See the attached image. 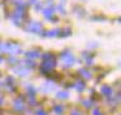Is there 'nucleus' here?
Returning <instances> with one entry per match:
<instances>
[{"instance_id":"obj_10","label":"nucleus","mask_w":121,"mask_h":115,"mask_svg":"<svg viewBox=\"0 0 121 115\" xmlns=\"http://www.w3.org/2000/svg\"><path fill=\"white\" fill-rule=\"evenodd\" d=\"M73 87L76 88L77 91H82L85 88V84L82 82H77V83H75V84H73Z\"/></svg>"},{"instance_id":"obj_14","label":"nucleus","mask_w":121,"mask_h":115,"mask_svg":"<svg viewBox=\"0 0 121 115\" xmlns=\"http://www.w3.org/2000/svg\"><path fill=\"white\" fill-rule=\"evenodd\" d=\"M57 97H58V98H67L68 93H67V92H59V93L57 94Z\"/></svg>"},{"instance_id":"obj_5","label":"nucleus","mask_w":121,"mask_h":115,"mask_svg":"<svg viewBox=\"0 0 121 115\" xmlns=\"http://www.w3.org/2000/svg\"><path fill=\"white\" fill-rule=\"evenodd\" d=\"M25 17V10H23V8H19V9H17L16 12H14L13 14V19L16 22H18V19H19V22H21V19Z\"/></svg>"},{"instance_id":"obj_3","label":"nucleus","mask_w":121,"mask_h":115,"mask_svg":"<svg viewBox=\"0 0 121 115\" xmlns=\"http://www.w3.org/2000/svg\"><path fill=\"white\" fill-rule=\"evenodd\" d=\"M60 58H62V62L66 67L72 66L73 62H75V57L71 54V52H63V53L60 54Z\"/></svg>"},{"instance_id":"obj_16","label":"nucleus","mask_w":121,"mask_h":115,"mask_svg":"<svg viewBox=\"0 0 121 115\" xmlns=\"http://www.w3.org/2000/svg\"><path fill=\"white\" fill-rule=\"evenodd\" d=\"M56 111H57V113H62L63 107H62V106H56Z\"/></svg>"},{"instance_id":"obj_7","label":"nucleus","mask_w":121,"mask_h":115,"mask_svg":"<svg viewBox=\"0 0 121 115\" xmlns=\"http://www.w3.org/2000/svg\"><path fill=\"white\" fill-rule=\"evenodd\" d=\"M16 73L18 74V75H21V76H25V75H27V74H28V69L18 67V69H16Z\"/></svg>"},{"instance_id":"obj_13","label":"nucleus","mask_w":121,"mask_h":115,"mask_svg":"<svg viewBox=\"0 0 121 115\" xmlns=\"http://www.w3.org/2000/svg\"><path fill=\"white\" fill-rule=\"evenodd\" d=\"M27 57L28 58H36V57H40V53H35V52H28L27 53Z\"/></svg>"},{"instance_id":"obj_17","label":"nucleus","mask_w":121,"mask_h":115,"mask_svg":"<svg viewBox=\"0 0 121 115\" xmlns=\"http://www.w3.org/2000/svg\"><path fill=\"white\" fill-rule=\"evenodd\" d=\"M37 115H47V114H45V111H43V110H39V111H37Z\"/></svg>"},{"instance_id":"obj_4","label":"nucleus","mask_w":121,"mask_h":115,"mask_svg":"<svg viewBox=\"0 0 121 115\" xmlns=\"http://www.w3.org/2000/svg\"><path fill=\"white\" fill-rule=\"evenodd\" d=\"M41 30H43V26H41V23H39V22L32 21L27 25V31H30V32L37 34V32H41Z\"/></svg>"},{"instance_id":"obj_15","label":"nucleus","mask_w":121,"mask_h":115,"mask_svg":"<svg viewBox=\"0 0 121 115\" xmlns=\"http://www.w3.org/2000/svg\"><path fill=\"white\" fill-rule=\"evenodd\" d=\"M84 106H85V107H90V106H91L90 100H85V101H84Z\"/></svg>"},{"instance_id":"obj_20","label":"nucleus","mask_w":121,"mask_h":115,"mask_svg":"<svg viewBox=\"0 0 121 115\" xmlns=\"http://www.w3.org/2000/svg\"><path fill=\"white\" fill-rule=\"evenodd\" d=\"M1 102H3V98H1V97H0V105H1Z\"/></svg>"},{"instance_id":"obj_8","label":"nucleus","mask_w":121,"mask_h":115,"mask_svg":"<svg viewBox=\"0 0 121 115\" xmlns=\"http://www.w3.org/2000/svg\"><path fill=\"white\" fill-rule=\"evenodd\" d=\"M100 91H102V93L104 94V96H111V93H112V89L108 87V85H103Z\"/></svg>"},{"instance_id":"obj_1","label":"nucleus","mask_w":121,"mask_h":115,"mask_svg":"<svg viewBox=\"0 0 121 115\" xmlns=\"http://www.w3.org/2000/svg\"><path fill=\"white\" fill-rule=\"evenodd\" d=\"M54 67H56V61H54L53 56H50V54H45L44 61H43V64H41V71L45 73V74H48V73H50Z\"/></svg>"},{"instance_id":"obj_11","label":"nucleus","mask_w":121,"mask_h":115,"mask_svg":"<svg viewBox=\"0 0 121 115\" xmlns=\"http://www.w3.org/2000/svg\"><path fill=\"white\" fill-rule=\"evenodd\" d=\"M80 75H82L85 79H90L91 78V74L89 73L88 70H80Z\"/></svg>"},{"instance_id":"obj_9","label":"nucleus","mask_w":121,"mask_h":115,"mask_svg":"<svg viewBox=\"0 0 121 115\" xmlns=\"http://www.w3.org/2000/svg\"><path fill=\"white\" fill-rule=\"evenodd\" d=\"M59 35V30H52L49 32H45V36H49V38H53V36Z\"/></svg>"},{"instance_id":"obj_6","label":"nucleus","mask_w":121,"mask_h":115,"mask_svg":"<svg viewBox=\"0 0 121 115\" xmlns=\"http://www.w3.org/2000/svg\"><path fill=\"white\" fill-rule=\"evenodd\" d=\"M25 107H26V105H25V102L22 98H17L16 101H14V109H16L17 111H23Z\"/></svg>"},{"instance_id":"obj_21","label":"nucleus","mask_w":121,"mask_h":115,"mask_svg":"<svg viewBox=\"0 0 121 115\" xmlns=\"http://www.w3.org/2000/svg\"><path fill=\"white\" fill-rule=\"evenodd\" d=\"M0 62H1V58H0Z\"/></svg>"},{"instance_id":"obj_18","label":"nucleus","mask_w":121,"mask_h":115,"mask_svg":"<svg viewBox=\"0 0 121 115\" xmlns=\"http://www.w3.org/2000/svg\"><path fill=\"white\" fill-rule=\"evenodd\" d=\"M93 115H102V114H100V111H99V110H94Z\"/></svg>"},{"instance_id":"obj_19","label":"nucleus","mask_w":121,"mask_h":115,"mask_svg":"<svg viewBox=\"0 0 121 115\" xmlns=\"http://www.w3.org/2000/svg\"><path fill=\"white\" fill-rule=\"evenodd\" d=\"M71 115H81V114H80V113H79V111H73V113H72V114H71Z\"/></svg>"},{"instance_id":"obj_12","label":"nucleus","mask_w":121,"mask_h":115,"mask_svg":"<svg viewBox=\"0 0 121 115\" xmlns=\"http://www.w3.org/2000/svg\"><path fill=\"white\" fill-rule=\"evenodd\" d=\"M43 13H44V16L45 17H52V14H53V9H44L43 10Z\"/></svg>"},{"instance_id":"obj_2","label":"nucleus","mask_w":121,"mask_h":115,"mask_svg":"<svg viewBox=\"0 0 121 115\" xmlns=\"http://www.w3.org/2000/svg\"><path fill=\"white\" fill-rule=\"evenodd\" d=\"M0 51L3 53H9V54H17L21 53V47L13 43H3L0 44Z\"/></svg>"}]
</instances>
